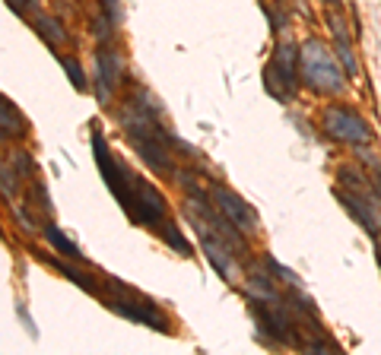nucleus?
Returning a JSON list of instances; mask_svg holds the SVG:
<instances>
[{
    "label": "nucleus",
    "mask_w": 381,
    "mask_h": 355,
    "mask_svg": "<svg viewBox=\"0 0 381 355\" xmlns=\"http://www.w3.org/2000/svg\"><path fill=\"white\" fill-rule=\"evenodd\" d=\"M118 117H121V127H124L131 146L137 150V156L143 159L152 171H159V175H175L172 156H168V143H172V137L162 130L159 117L150 115V111H143V108H137L134 102L127 105Z\"/></svg>",
    "instance_id": "obj_1"
},
{
    "label": "nucleus",
    "mask_w": 381,
    "mask_h": 355,
    "mask_svg": "<svg viewBox=\"0 0 381 355\" xmlns=\"http://www.w3.org/2000/svg\"><path fill=\"white\" fill-rule=\"evenodd\" d=\"M92 150H96V165H99V171H102L108 191L115 194L121 210L134 219V212H137V197H140V178L131 175L121 159H115V152L105 146V137L99 130H92Z\"/></svg>",
    "instance_id": "obj_2"
},
{
    "label": "nucleus",
    "mask_w": 381,
    "mask_h": 355,
    "mask_svg": "<svg viewBox=\"0 0 381 355\" xmlns=\"http://www.w3.org/2000/svg\"><path fill=\"white\" fill-rule=\"evenodd\" d=\"M302 80L308 89L324 92V96H337L343 89V73H340L337 61L331 57L324 41L308 38L302 48Z\"/></svg>",
    "instance_id": "obj_3"
},
{
    "label": "nucleus",
    "mask_w": 381,
    "mask_h": 355,
    "mask_svg": "<svg viewBox=\"0 0 381 355\" xmlns=\"http://www.w3.org/2000/svg\"><path fill=\"white\" fill-rule=\"evenodd\" d=\"M108 286H111V292H115V298L108 301L111 311L124 314L127 321H134V324H143V327L159 330V333H166V330H168L166 314H162V311L152 305L150 298H143V295H134L131 289H127L124 282H118V280H108Z\"/></svg>",
    "instance_id": "obj_4"
},
{
    "label": "nucleus",
    "mask_w": 381,
    "mask_h": 355,
    "mask_svg": "<svg viewBox=\"0 0 381 355\" xmlns=\"http://www.w3.org/2000/svg\"><path fill=\"white\" fill-rule=\"evenodd\" d=\"M321 127L331 140L337 143H350V146H362L372 140V130H368L366 117L356 115L347 105H327L324 115H321Z\"/></svg>",
    "instance_id": "obj_5"
},
{
    "label": "nucleus",
    "mask_w": 381,
    "mask_h": 355,
    "mask_svg": "<svg viewBox=\"0 0 381 355\" xmlns=\"http://www.w3.org/2000/svg\"><path fill=\"white\" fill-rule=\"evenodd\" d=\"M251 314H254L257 327L267 333L271 342H277V346H292V342H299L296 330H292V317H289V301L251 298Z\"/></svg>",
    "instance_id": "obj_6"
},
{
    "label": "nucleus",
    "mask_w": 381,
    "mask_h": 355,
    "mask_svg": "<svg viewBox=\"0 0 381 355\" xmlns=\"http://www.w3.org/2000/svg\"><path fill=\"white\" fill-rule=\"evenodd\" d=\"M187 216H191V226L197 229V238H201V247H203V254H207V260H210V266H213L216 270V276H222V280L226 282H236V263H232V247L226 245V241H222V235L216 232H210V222L203 216H197V212H191L187 210Z\"/></svg>",
    "instance_id": "obj_7"
},
{
    "label": "nucleus",
    "mask_w": 381,
    "mask_h": 355,
    "mask_svg": "<svg viewBox=\"0 0 381 355\" xmlns=\"http://www.w3.org/2000/svg\"><path fill=\"white\" fill-rule=\"evenodd\" d=\"M210 197L216 200V206H220V212L232 222V226L238 229V232H257V212L251 210L248 203H245L238 194H232L229 187H222V184H216L213 187V194Z\"/></svg>",
    "instance_id": "obj_8"
},
{
    "label": "nucleus",
    "mask_w": 381,
    "mask_h": 355,
    "mask_svg": "<svg viewBox=\"0 0 381 355\" xmlns=\"http://www.w3.org/2000/svg\"><path fill=\"white\" fill-rule=\"evenodd\" d=\"M337 200L347 206L350 216H353L372 238H378L381 235V212H375V206L368 203V197H362L359 191H350V187H343V191L337 187Z\"/></svg>",
    "instance_id": "obj_9"
},
{
    "label": "nucleus",
    "mask_w": 381,
    "mask_h": 355,
    "mask_svg": "<svg viewBox=\"0 0 381 355\" xmlns=\"http://www.w3.org/2000/svg\"><path fill=\"white\" fill-rule=\"evenodd\" d=\"M121 82V55L118 51H96V89H99V102H108L111 89Z\"/></svg>",
    "instance_id": "obj_10"
},
{
    "label": "nucleus",
    "mask_w": 381,
    "mask_h": 355,
    "mask_svg": "<svg viewBox=\"0 0 381 355\" xmlns=\"http://www.w3.org/2000/svg\"><path fill=\"white\" fill-rule=\"evenodd\" d=\"M271 67L277 70V73H283L286 80L296 86V82H299V70H302V57H299V48L292 45V41H283V45H277Z\"/></svg>",
    "instance_id": "obj_11"
},
{
    "label": "nucleus",
    "mask_w": 381,
    "mask_h": 355,
    "mask_svg": "<svg viewBox=\"0 0 381 355\" xmlns=\"http://www.w3.org/2000/svg\"><path fill=\"white\" fill-rule=\"evenodd\" d=\"M264 89H267V92H271V96L277 99V102H283V105L296 99V86H292V82L286 80L283 73H277V70H273L271 64L264 67Z\"/></svg>",
    "instance_id": "obj_12"
},
{
    "label": "nucleus",
    "mask_w": 381,
    "mask_h": 355,
    "mask_svg": "<svg viewBox=\"0 0 381 355\" xmlns=\"http://www.w3.org/2000/svg\"><path fill=\"white\" fill-rule=\"evenodd\" d=\"M42 232H45V238H48L51 245H55V251H57V254H64V257H70V260H83V254H80V247H76L73 241H70L67 235H64L61 229L55 226V222H45V226H42Z\"/></svg>",
    "instance_id": "obj_13"
},
{
    "label": "nucleus",
    "mask_w": 381,
    "mask_h": 355,
    "mask_svg": "<svg viewBox=\"0 0 381 355\" xmlns=\"http://www.w3.org/2000/svg\"><path fill=\"white\" fill-rule=\"evenodd\" d=\"M32 26H35V32L48 41V45H64V41H67V29H64V22L51 20V16H35Z\"/></svg>",
    "instance_id": "obj_14"
},
{
    "label": "nucleus",
    "mask_w": 381,
    "mask_h": 355,
    "mask_svg": "<svg viewBox=\"0 0 381 355\" xmlns=\"http://www.w3.org/2000/svg\"><path fill=\"white\" fill-rule=\"evenodd\" d=\"M48 263L55 266V270H57V273H61V276H67V280L73 282V286H80V289H83V292H96V289H99V286H96V280H92V276H86V273H80L76 266L64 263V260H51V257H48Z\"/></svg>",
    "instance_id": "obj_15"
},
{
    "label": "nucleus",
    "mask_w": 381,
    "mask_h": 355,
    "mask_svg": "<svg viewBox=\"0 0 381 355\" xmlns=\"http://www.w3.org/2000/svg\"><path fill=\"white\" fill-rule=\"evenodd\" d=\"M0 121H3V137H10V133H26V124H22V117L16 115V108L10 105V99H0Z\"/></svg>",
    "instance_id": "obj_16"
},
{
    "label": "nucleus",
    "mask_w": 381,
    "mask_h": 355,
    "mask_svg": "<svg viewBox=\"0 0 381 355\" xmlns=\"http://www.w3.org/2000/svg\"><path fill=\"white\" fill-rule=\"evenodd\" d=\"M159 235H162V241H166L172 251L181 254V257H191V254H194V251H191V241L181 235V229L175 226V222H166V229H159Z\"/></svg>",
    "instance_id": "obj_17"
},
{
    "label": "nucleus",
    "mask_w": 381,
    "mask_h": 355,
    "mask_svg": "<svg viewBox=\"0 0 381 355\" xmlns=\"http://www.w3.org/2000/svg\"><path fill=\"white\" fill-rule=\"evenodd\" d=\"M340 181L350 187V191H359V194H366V191H372V184H368V178L366 175H359V168H353V165H347V168H340Z\"/></svg>",
    "instance_id": "obj_18"
},
{
    "label": "nucleus",
    "mask_w": 381,
    "mask_h": 355,
    "mask_svg": "<svg viewBox=\"0 0 381 355\" xmlns=\"http://www.w3.org/2000/svg\"><path fill=\"white\" fill-rule=\"evenodd\" d=\"M57 61H61V67L67 70V76H70V82H73V89H80V92H83V89H86V76H83V67H80V61H76V57H70V55H57Z\"/></svg>",
    "instance_id": "obj_19"
},
{
    "label": "nucleus",
    "mask_w": 381,
    "mask_h": 355,
    "mask_svg": "<svg viewBox=\"0 0 381 355\" xmlns=\"http://www.w3.org/2000/svg\"><path fill=\"white\" fill-rule=\"evenodd\" d=\"M261 10H264V13H267V20H271V29H273V32H283V29H286V22H289V20H286V13H283V10H277V7H271V3H267V0H261Z\"/></svg>",
    "instance_id": "obj_20"
},
{
    "label": "nucleus",
    "mask_w": 381,
    "mask_h": 355,
    "mask_svg": "<svg viewBox=\"0 0 381 355\" xmlns=\"http://www.w3.org/2000/svg\"><path fill=\"white\" fill-rule=\"evenodd\" d=\"M264 263H267V270H273V273H277V280L289 282V286H299V276H296V273H292L289 266L277 263V260H273V257H264Z\"/></svg>",
    "instance_id": "obj_21"
},
{
    "label": "nucleus",
    "mask_w": 381,
    "mask_h": 355,
    "mask_svg": "<svg viewBox=\"0 0 381 355\" xmlns=\"http://www.w3.org/2000/svg\"><path fill=\"white\" fill-rule=\"evenodd\" d=\"M0 175H3V200H10V203H13V194H16V171L10 168V165H3V171H0Z\"/></svg>",
    "instance_id": "obj_22"
},
{
    "label": "nucleus",
    "mask_w": 381,
    "mask_h": 355,
    "mask_svg": "<svg viewBox=\"0 0 381 355\" xmlns=\"http://www.w3.org/2000/svg\"><path fill=\"white\" fill-rule=\"evenodd\" d=\"M99 3H102V13L108 16V20L115 22V26H118V22H121V10H118V0H99Z\"/></svg>",
    "instance_id": "obj_23"
},
{
    "label": "nucleus",
    "mask_w": 381,
    "mask_h": 355,
    "mask_svg": "<svg viewBox=\"0 0 381 355\" xmlns=\"http://www.w3.org/2000/svg\"><path fill=\"white\" fill-rule=\"evenodd\" d=\"M356 156L362 159L366 165H372V168H381V162H378V156H375L372 150H368V143H362V146H356Z\"/></svg>",
    "instance_id": "obj_24"
},
{
    "label": "nucleus",
    "mask_w": 381,
    "mask_h": 355,
    "mask_svg": "<svg viewBox=\"0 0 381 355\" xmlns=\"http://www.w3.org/2000/svg\"><path fill=\"white\" fill-rule=\"evenodd\" d=\"M13 162H16V168H20V175H32V159H29L22 150L13 152Z\"/></svg>",
    "instance_id": "obj_25"
},
{
    "label": "nucleus",
    "mask_w": 381,
    "mask_h": 355,
    "mask_svg": "<svg viewBox=\"0 0 381 355\" xmlns=\"http://www.w3.org/2000/svg\"><path fill=\"white\" fill-rule=\"evenodd\" d=\"M10 210H13V216L20 219V226L26 229V232H35V222H32V219L26 216V210H22V206H13V203H10Z\"/></svg>",
    "instance_id": "obj_26"
},
{
    "label": "nucleus",
    "mask_w": 381,
    "mask_h": 355,
    "mask_svg": "<svg viewBox=\"0 0 381 355\" xmlns=\"http://www.w3.org/2000/svg\"><path fill=\"white\" fill-rule=\"evenodd\" d=\"M35 200L42 203V210H45V212H51V210H55V206H51V200H48V191H45L42 184H35Z\"/></svg>",
    "instance_id": "obj_27"
},
{
    "label": "nucleus",
    "mask_w": 381,
    "mask_h": 355,
    "mask_svg": "<svg viewBox=\"0 0 381 355\" xmlns=\"http://www.w3.org/2000/svg\"><path fill=\"white\" fill-rule=\"evenodd\" d=\"M32 3H35V0H7V7L13 10V13H26Z\"/></svg>",
    "instance_id": "obj_28"
},
{
    "label": "nucleus",
    "mask_w": 381,
    "mask_h": 355,
    "mask_svg": "<svg viewBox=\"0 0 381 355\" xmlns=\"http://www.w3.org/2000/svg\"><path fill=\"white\" fill-rule=\"evenodd\" d=\"M324 3H340V0H324Z\"/></svg>",
    "instance_id": "obj_29"
},
{
    "label": "nucleus",
    "mask_w": 381,
    "mask_h": 355,
    "mask_svg": "<svg viewBox=\"0 0 381 355\" xmlns=\"http://www.w3.org/2000/svg\"><path fill=\"white\" fill-rule=\"evenodd\" d=\"M378 266H381V251H378Z\"/></svg>",
    "instance_id": "obj_30"
}]
</instances>
